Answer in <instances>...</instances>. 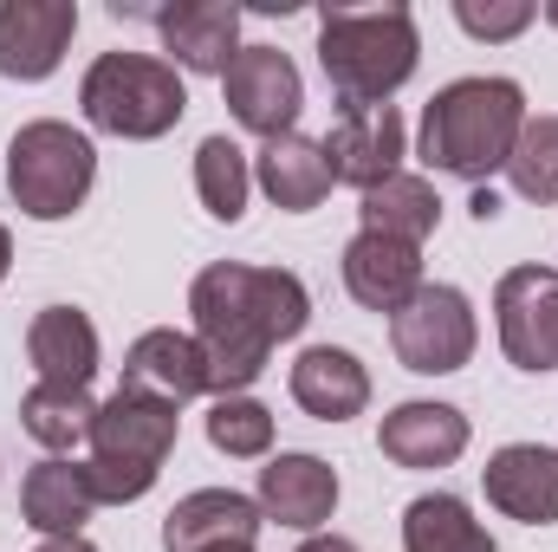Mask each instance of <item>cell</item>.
<instances>
[{
	"label": "cell",
	"instance_id": "1",
	"mask_svg": "<svg viewBox=\"0 0 558 552\" xmlns=\"http://www.w3.org/2000/svg\"><path fill=\"white\" fill-rule=\"evenodd\" d=\"M189 312H195V345L208 358V391L215 397H241L274 345L299 338L312 319V292L305 279L286 267H241V261H215L189 286Z\"/></svg>",
	"mask_w": 558,
	"mask_h": 552
},
{
	"label": "cell",
	"instance_id": "2",
	"mask_svg": "<svg viewBox=\"0 0 558 552\" xmlns=\"http://www.w3.org/2000/svg\"><path fill=\"white\" fill-rule=\"evenodd\" d=\"M526 131V92L513 79H454L422 111V163L461 182H487L507 169Z\"/></svg>",
	"mask_w": 558,
	"mask_h": 552
},
{
	"label": "cell",
	"instance_id": "3",
	"mask_svg": "<svg viewBox=\"0 0 558 552\" xmlns=\"http://www.w3.org/2000/svg\"><path fill=\"white\" fill-rule=\"evenodd\" d=\"M422 33L403 0L384 7H331L318 20V65L338 105H390L397 85L416 79Z\"/></svg>",
	"mask_w": 558,
	"mask_h": 552
},
{
	"label": "cell",
	"instance_id": "4",
	"mask_svg": "<svg viewBox=\"0 0 558 552\" xmlns=\"http://www.w3.org/2000/svg\"><path fill=\"white\" fill-rule=\"evenodd\" d=\"M169 448H175V404L118 384V397L98 404V416H92V455H85V475L98 488V507H131V501H143L156 488Z\"/></svg>",
	"mask_w": 558,
	"mask_h": 552
},
{
	"label": "cell",
	"instance_id": "5",
	"mask_svg": "<svg viewBox=\"0 0 558 552\" xmlns=\"http://www.w3.org/2000/svg\"><path fill=\"white\" fill-rule=\"evenodd\" d=\"M78 105H85V118L98 131L149 143L182 124L189 92H182L175 65L156 59V52H98L92 72H85V85H78Z\"/></svg>",
	"mask_w": 558,
	"mask_h": 552
},
{
	"label": "cell",
	"instance_id": "6",
	"mask_svg": "<svg viewBox=\"0 0 558 552\" xmlns=\"http://www.w3.org/2000/svg\"><path fill=\"white\" fill-rule=\"evenodd\" d=\"M98 182V149L85 131L59 124V118H39V124H20L7 143V189L20 202V215L33 221H65Z\"/></svg>",
	"mask_w": 558,
	"mask_h": 552
},
{
	"label": "cell",
	"instance_id": "7",
	"mask_svg": "<svg viewBox=\"0 0 558 552\" xmlns=\"http://www.w3.org/2000/svg\"><path fill=\"white\" fill-rule=\"evenodd\" d=\"M474 305H468V292L461 286H428L422 279V292L390 319V345H397V358H403V371H416V377H448V371H461L468 358H474Z\"/></svg>",
	"mask_w": 558,
	"mask_h": 552
},
{
	"label": "cell",
	"instance_id": "8",
	"mask_svg": "<svg viewBox=\"0 0 558 552\" xmlns=\"http://www.w3.org/2000/svg\"><path fill=\"white\" fill-rule=\"evenodd\" d=\"M500 351L520 371H558V274L553 267H513L494 286Z\"/></svg>",
	"mask_w": 558,
	"mask_h": 552
},
{
	"label": "cell",
	"instance_id": "9",
	"mask_svg": "<svg viewBox=\"0 0 558 552\" xmlns=\"http://www.w3.org/2000/svg\"><path fill=\"white\" fill-rule=\"evenodd\" d=\"M221 92H228V111L267 143L286 137V131L299 124V105H305L299 65H292L279 46H241L234 65L221 72Z\"/></svg>",
	"mask_w": 558,
	"mask_h": 552
},
{
	"label": "cell",
	"instance_id": "10",
	"mask_svg": "<svg viewBox=\"0 0 558 552\" xmlns=\"http://www.w3.org/2000/svg\"><path fill=\"white\" fill-rule=\"evenodd\" d=\"M325 163H331V182H351L357 195L390 182L403 169V118H397V105H344L331 137H325Z\"/></svg>",
	"mask_w": 558,
	"mask_h": 552
},
{
	"label": "cell",
	"instance_id": "11",
	"mask_svg": "<svg viewBox=\"0 0 558 552\" xmlns=\"http://www.w3.org/2000/svg\"><path fill=\"white\" fill-rule=\"evenodd\" d=\"M78 33V0H0V72L7 79H52Z\"/></svg>",
	"mask_w": 558,
	"mask_h": 552
},
{
	"label": "cell",
	"instance_id": "12",
	"mask_svg": "<svg viewBox=\"0 0 558 552\" xmlns=\"http://www.w3.org/2000/svg\"><path fill=\"white\" fill-rule=\"evenodd\" d=\"M260 501L234 488H195L189 501L169 507L162 520V552H221V547H254L260 540Z\"/></svg>",
	"mask_w": 558,
	"mask_h": 552
},
{
	"label": "cell",
	"instance_id": "13",
	"mask_svg": "<svg viewBox=\"0 0 558 552\" xmlns=\"http://www.w3.org/2000/svg\"><path fill=\"white\" fill-rule=\"evenodd\" d=\"M156 26H162L169 65H182V72H215L221 79L241 52V7L234 0H175V7L156 13Z\"/></svg>",
	"mask_w": 558,
	"mask_h": 552
},
{
	"label": "cell",
	"instance_id": "14",
	"mask_svg": "<svg viewBox=\"0 0 558 552\" xmlns=\"http://www.w3.org/2000/svg\"><path fill=\"white\" fill-rule=\"evenodd\" d=\"M124 391L143 397H162V404H189V397H208V358L195 345V332H175V325H156L143 332L137 345L124 351Z\"/></svg>",
	"mask_w": 558,
	"mask_h": 552
},
{
	"label": "cell",
	"instance_id": "15",
	"mask_svg": "<svg viewBox=\"0 0 558 552\" xmlns=\"http://www.w3.org/2000/svg\"><path fill=\"white\" fill-rule=\"evenodd\" d=\"M481 481L507 520H520V527H553L558 520V448L513 442L481 468Z\"/></svg>",
	"mask_w": 558,
	"mask_h": 552
},
{
	"label": "cell",
	"instance_id": "16",
	"mask_svg": "<svg viewBox=\"0 0 558 552\" xmlns=\"http://www.w3.org/2000/svg\"><path fill=\"white\" fill-rule=\"evenodd\" d=\"M344 292L364 305V312H403L422 292V248L410 241H390V235H364L344 248Z\"/></svg>",
	"mask_w": 558,
	"mask_h": 552
},
{
	"label": "cell",
	"instance_id": "17",
	"mask_svg": "<svg viewBox=\"0 0 558 552\" xmlns=\"http://www.w3.org/2000/svg\"><path fill=\"white\" fill-rule=\"evenodd\" d=\"M338 507V468L318 455H274L260 468V514L292 527V533H318Z\"/></svg>",
	"mask_w": 558,
	"mask_h": 552
},
{
	"label": "cell",
	"instance_id": "18",
	"mask_svg": "<svg viewBox=\"0 0 558 552\" xmlns=\"http://www.w3.org/2000/svg\"><path fill=\"white\" fill-rule=\"evenodd\" d=\"M20 514H26V527L46 533V540H78L85 520L98 514V488H92L85 461L46 455V461L20 481Z\"/></svg>",
	"mask_w": 558,
	"mask_h": 552
},
{
	"label": "cell",
	"instance_id": "19",
	"mask_svg": "<svg viewBox=\"0 0 558 552\" xmlns=\"http://www.w3.org/2000/svg\"><path fill=\"white\" fill-rule=\"evenodd\" d=\"M26 358H33L39 384L92 391V377H98V325L78 305H46L26 325Z\"/></svg>",
	"mask_w": 558,
	"mask_h": 552
},
{
	"label": "cell",
	"instance_id": "20",
	"mask_svg": "<svg viewBox=\"0 0 558 552\" xmlns=\"http://www.w3.org/2000/svg\"><path fill=\"white\" fill-rule=\"evenodd\" d=\"M292 404L318 422H351L371 410V371L338 345H312L292 364Z\"/></svg>",
	"mask_w": 558,
	"mask_h": 552
},
{
	"label": "cell",
	"instance_id": "21",
	"mask_svg": "<svg viewBox=\"0 0 558 552\" xmlns=\"http://www.w3.org/2000/svg\"><path fill=\"white\" fill-rule=\"evenodd\" d=\"M377 448L397 468H448L468 448V416L454 404H397L377 429Z\"/></svg>",
	"mask_w": 558,
	"mask_h": 552
},
{
	"label": "cell",
	"instance_id": "22",
	"mask_svg": "<svg viewBox=\"0 0 558 552\" xmlns=\"http://www.w3.org/2000/svg\"><path fill=\"white\" fill-rule=\"evenodd\" d=\"M260 189L274 195V208L286 215H305V208H318L325 195H331V163H325V143L299 137V131H286L260 149Z\"/></svg>",
	"mask_w": 558,
	"mask_h": 552
},
{
	"label": "cell",
	"instance_id": "23",
	"mask_svg": "<svg viewBox=\"0 0 558 552\" xmlns=\"http://www.w3.org/2000/svg\"><path fill=\"white\" fill-rule=\"evenodd\" d=\"M357 215H364V235H390V241L422 248V241L435 235V221H441V195H435L422 176H403V169H397L390 182L364 189Z\"/></svg>",
	"mask_w": 558,
	"mask_h": 552
},
{
	"label": "cell",
	"instance_id": "24",
	"mask_svg": "<svg viewBox=\"0 0 558 552\" xmlns=\"http://www.w3.org/2000/svg\"><path fill=\"white\" fill-rule=\"evenodd\" d=\"M403 552H494L461 494H416L403 507Z\"/></svg>",
	"mask_w": 558,
	"mask_h": 552
},
{
	"label": "cell",
	"instance_id": "25",
	"mask_svg": "<svg viewBox=\"0 0 558 552\" xmlns=\"http://www.w3.org/2000/svg\"><path fill=\"white\" fill-rule=\"evenodd\" d=\"M92 416H98L92 391H72V384H33V391L20 397V429H26L39 448H52V455L92 442Z\"/></svg>",
	"mask_w": 558,
	"mask_h": 552
},
{
	"label": "cell",
	"instance_id": "26",
	"mask_svg": "<svg viewBox=\"0 0 558 552\" xmlns=\"http://www.w3.org/2000/svg\"><path fill=\"white\" fill-rule=\"evenodd\" d=\"M247 189H254V169H247V149L234 137H202L195 149V195L215 221H241L247 215Z\"/></svg>",
	"mask_w": 558,
	"mask_h": 552
},
{
	"label": "cell",
	"instance_id": "27",
	"mask_svg": "<svg viewBox=\"0 0 558 552\" xmlns=\"http://www.w3.org/2000/svg\"><path fill=\"white\" fill-rule=\"evenodd\" d=\"M208 442L234 461H260L274 448V410L254 404V397H215L208 410Z\"/></svg>",
	"mask_w": 558,
	"mask_h": 552
},
{
	"label": "cell",
	"instance_id": "28",
	"mask_svg": "<svg viewBox=\"0 0 558 552\" xmlns=\"http://www.w3.org/2000/svg\"><path fill=\"white\" fill-rule=\"evenodd\" d=\"M507 176L526 202H558V118H526V131L507 156Z\"/></svg>",
	"mask_w": 558,
	"mask_h": 552
},
{
	"label": "cell",
	"instance_id": "29",
	"mask_svg": "<svg viewBox=\"0 0 558 552\" xmlns=\"http://www.w3.org/2000/svg\"><path fill=\"white\" fill-rule=\"evenodd\" d=\"M454 20L474 39H513L533 26V7L526 0H454Z\"/></svg>",
	"mask_w": 558,
	"mask_h": 552
},
{
	"label": "cell",
	"instance_id": "30",
	"mask_svg": "<svg viewBox=\"0 0 558 552\" xmlns=\"http://www.w3.org/2000/svg\"><path fill=\"white\" fill-rule=\"evenodd\" d=\"M468 208H474V221H494V215H500V195H494V189H474Z\"/></svg>",
	"mask_w": 558,
	"mask_h": 552
},
{
	"label": "cell",
	"instance_id": "31",
	"mask_svg": "<svg viewBox=\"0 0 558 552\" xmlns=\"http://www.w3.org/2000/svg\"><path fill=\"white\" fill-rule=\"evenodd\" d=\"M299 552H357V547H351V540H338V533H312Z\"/></svg>",
	"mask_w": 558,
	"mask_h": 552
},
{
	"label": "cell",
	"instance_id": "32",
	"mask_svg": "<svg viewBox=\"0 0 558 552\" xmlns=\"http://www.w3.org/2000/svg\"><path fill=\"white\" fill-rule=\"evenodd\" d=\"M39 552H98V547H92V540L78 533V540H46V547H39Z\"/></svg>",
	"mask_w": 558,
	"mask_h": 552
},
{
	"label": "cell",
	"instance_id": "33",
	"mask_svg": "<svg viewBox=\"0 0 558 552\" xmlns=\"http://www.w3.org/2000/svg\"><path fill=\"white\" fill-rule=\"evenodd\" d=\"M7 261H13V235L0 228V279H7Z\"/></svg>",
	"mask_w": 558,
	"mask_h": 552
},
{
	"label": "cell",
	"instance_id": "34",
	"mask_svg": "<svg viewBox=\"0 0 558 552\" xmlns=\"http://www.w3.org/2000/svg\"><path fill=\"white\" fill-rule=\"evenodd\" d=\"M546 20H553V26H558V7H546Z\"/></svg>",
	"mask_w": 558,
	"mask_h": 552
},
{
	"label": "cell",
	"instance_id": "35",
	"mask_svg": "<svg viewBox=\"0 0 558 552\" xmlns=\"http://www.w3.org/2000/svg\"><path fill=\"white\" fill-rule=\"evenodd\" d=\"M221 552H254V547H221Z\"/></svg>",
	"mask_w": 558,
	"mask_h": 552
}]
</instances>
